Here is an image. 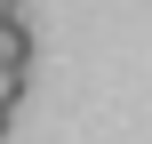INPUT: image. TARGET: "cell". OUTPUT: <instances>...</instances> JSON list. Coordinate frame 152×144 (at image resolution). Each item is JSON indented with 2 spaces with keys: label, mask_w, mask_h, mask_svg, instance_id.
I'll return each mask as SVG.
<instances>
[{
  "label": "cell",
  "mask_w": 152,
  "mask_h": 144,
  "mask_svg": "<svg viewBox=\"0 0 152 144\" xmlns=\"http://www.w3.org/2000/svg\"><path fill=\"white\" fill-rule=\"evenodd\" d=\"M0 64H8V72H24V64H32V32H24L16 16L0 24Z\"/></svg>",
  "instance_id": "obj_1"
},
{
  "label": "cell",
  "mask_w": 152,
  "mask_h": 144,
  "mask_svg": "<svg viewBox=\"0 0 152 144\" xmlns=\"http://www.w3.org/2000/svg\"><path fill=\"white\" fill-rule=\"evenodd\" d=\"M16 96H24V72H8V64H0V104H16Z\"/></svg>",
  "instance_id": "obj_2"
},
{
  "label": "cell",
  "mask_w": 152,
  "mask_h": 144,
  "mask_svg": "<svg viewBox=\"0 0 152 144\" xmlns=\"http://www.w3.org/2000/svg\"><path fill=\"white\" fill-rule=\"evenodd\" d=\"M8 120H16V104H0V136H8Z\"/></svg>",
  "instance_id": "obj_3"
},
{
  "label": "cell",
  "mask_w": 152,
  "mask_h": 144,
  "mask_svg": "<svg viewBox=\"0 0 152 144\" xmlns=\"http://www.w3.org/2000/svg\"><path fill=\"white\" fill-rule=\"evenodd\" d=\"M8 16H16V0H0V24H8Z\"/></svg>",
  "instance_id": "obj_4"
}]
</instances>
